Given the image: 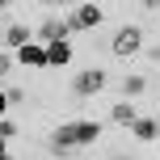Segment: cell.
Masks as SVG:
<instances>
[{"instance_id": "cell-8", "label": "cell", "mask_w": 160, "mask_h": 160, "mask_svg": "<svg viewBox=\"0 0 160 160\" xmlns=\"http://www.w3.org/2000/svg\"><path fill=\"white\" fill-rule=\"evenodd\" d=\"M72 63V47L68 42H51L47 47V68H68Z\"/></svg>"}, {"instance_id": "cell-18", "label": "cell", "mask_w": 160, "mask_h": 160, "mask_svg": "<svg viewBox=\"0 0 160 160\" xmlns=\"http://www.w3.org/2000/svg\"><path fill=\"white\" fill-rule=\"evenodd\" d=\"M0 156H4V139H0Z\"/></svg>"}, {"instance_id": "cell-12", "label": "cell", "mask_w": 160, "mask_h": 160, "mask_svg": "<svg viewBox=\"0 0 160 160\" xmlns=\"http://www.w3.org/2000/svg\"><path fill=\"white\" fill-rule=\"evenodd\" d=\"M17 131H21V127H17L13 118H0V139H4V143H8V139L17 135Z\"/></svg>"}, {"instance_id": "cell-2", "label": "cell", "mask_w": 160, "mask_h": 160, "mask_svg": "<svg viewBox=\"0 0 160 160\" xmlns=\"http://www.w3.org/2000/svg\"><path fill=\"white\" fill-rule=\"evenodd\" d=\"M101 88H105V72L101 68H84V72L72 76V97H93Z\"/></svg>"}, {"instance_id": "cell-13", "label": "cell", "mask_w": 160, "mask_h": 160, "mask_svg": "<svg viewBox=\"0 0 160 160\" xmlns=\"http://www.w3.org/2000/svg\"><path fill=\"white\" fill-rule=\"evenodd\" d=\"M8 68H13V55H8V51H0V76H4Z\"/></svg>"}, {"instance_id": "cell-4", "label": "cell", "mask_w": 160, "mask_h": 160, "mask_svg": "<svg viewBox=\"0 0 160 160\" xmlns=\"http://www.w3.org/2000/svg\"><path fill=\"white\" fill-rule=\"evenodd\" d=\"M101 21H105V8H101V4H76L72 17H68L72 30H97Z\"/></svg>"}, {"instance_id": "cell-10", "label": "cell", "mask_w": 160, "mask_h": 160, "mask_svg": "<svg viewBox=\"0 0 160 160\" xmlns=\"http://www.w3.org/2000/svg\"><path fill=\"white\" fill-rule=\"evenodd\" d=\"M110 118L118 122V127H127V131H131V127H135V122H139V114L131 110V101H118V105H114V110H110Z\"/></svg>"}, {"instance_id": "cell-16", "label": "cell", "mask_w": 160, "mask_h": 160, "mask_svg": "<svg viewBox=\"0 0 160 160\" xmlns=\"http://www.w3.org/2000/svg\"><path fill=\"white\" fill-rule=\"evenodd\" d=\"M110 160H135V156H122V152H114V156H110Z\"/></svg>"}, {"instance_id": "cell-14", "label": "cell", "mask_w": 160, "mask_h": 160, "mask_svg": "<svg viewBox=\"0 0 160 160\" xmlns=\"http://www.w3.org/2000/svg\"><path fill=\"white\" fill-rule=\"evenodd\" d=\"M148 59H152V63H160V42H156L152 51H148Z\"/></svg>"}, {"instance_id": "cell-7", "label": "cell", "mask_w": 160, "mask_h": 160, "mask_svg": "<svg viewBox=\"0 0 160 160\" xmlns=\"http://www.w3.org/2000/svg\"><path fill=\"white\" fill-rule=\"evenodd\" d=\"M97 139H101V122H84V118H76V143L88 148V143H97Z\"/></svg>"}, {"instance_id": "cell-11", "label": "cell", "mask_w": 160, "mask_h": 160, "mask_svg": "<svg viewBox=\"0 0 160 160\" xmlns=\"http://www.w3.org/2000/svg\"><path fill=\"white\" fill-rule=\"evenodd\" d=\"M139 93H148V76H127L122 80V101H131V97H139Z\"/></svg>"}, {"instance_id": "cell-15", "label": "cell", "mask_w": 160, "mask_h": 160, "mask_svg": "<svg viewBox=\"0 0 160 160\" xmlns=\"http://www.w3.org/2000/svg\"><path fill=\"white\" fill-rule=\"evenodd\" d=\"M4 110H8V93L0 88V114H4Z\"/></svg>"}, {"instance_id": "cell-3", "label": "cell", "mask_w": 160, "mask_h": 160, "mask_svg": "<svg viewBox=\"0 0 160 160\" xmlns=\"http://www.w3.org/2000/svg\"><path fill=\"white\" fill-rule=\"evenodd\" d=\"M68 34H72L68 21H59V17H42L38 30H34V38H38L42 47H51V42H68Z\"/></svg>"}, {"instance_id": "cell-5", "label": "cell", "mask_w": 160, "mask_h": 160, "mask_svg": "<svg viewBox=\"0 0 160 160\" xmlns=\"http://www.w3.org/2000/svg\"><path fill=\"white\" fill-rule=\"evenodd\" d=\"M30 42H34V30H30V25L17 21V25H8V30H4V47L21 51V47H30Z\"/></svg>"}, {"instance_id": "cell-17", "label": "cell", "mask_w": 160, "mask_h": 160, "mask_svg": "<svg viewBox=\"0 0 160 160\" xmlns=\"http://www.w3.org/2000/svg\"><path fill=\"white\" fill-rule=\"evenodd\" d=\"M0 160H17V156H8V152H4V156H0Z\"/></svg>"}, {"instance_id": "cell-1", "label": "cell", "mask_w": 160, "mask_h": 160, "mask_svg": "<svg viewBox=\"0 0 160 160\" xmlns=\"http://www.w3.org/2000/svg\"><path fill=\"white\" fill-rule=\"evenodd\" d=\"M139 47H143V30H139V25H122V30L114 34V42H110V51H114L118 59L139 55Z\"/></svg>"}, {"instance_id": "cell-6", "label": "cell", "mask_w": 160, "mask_h": 160, "mask_svg": "<svg viewBox=\"0 0 160 160\" xmlns=\"http://www.w3.org/2000/svg\"><path fill=\"white\" fill-rule=\"evenodd\" d=\"M17 59H21V68H47V47L42 42H30V47L17 51Z\"/></svg>"}, {"instance_id": "cell-9", "label": "cell", "mask_w": 160, "mask_h": 160, "mask_svg": "<svg viewBox=\"0 0 160 160\" xmlns=\"http://www.w3.org/2000/svg\"><path fill=\"white\" fill-rule=\"evenodd\" d=\"M131 135L143 139V143H152V139H160V122H156V118H139L135 127H131Z\"/></svg>"}]
</instances>
